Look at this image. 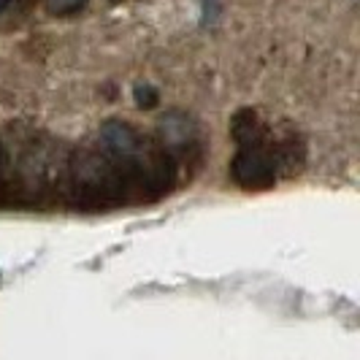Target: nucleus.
<instances>
[{
  "label": "nucleus",
  "instance_id": "nucleus-1",
  "mask_svg": "<svg viewBox=\"0 0 360 360\" xmlns=\"http://www.w3.org/2000/svg\"><path fill=\"white\" fill-rule=\"evenodd\" d=\"M141 158L114 160L95 149H79L65 162L68 203L79 212H108L125 203H139Z\"/></svg>",
  "mask_w": 360,
  "mask_h": 360
},
{
  "label": "nucleus",
  "instance_id": "nucleus-2",
  "mask_svg": "<svg viewBox=\"0 0 360 360\" xmlns=\"http://www.w3.org/2000/svg\"><path fill=\"white\" fill-rule=\"evenodd\" d=\"M54 179V152L46 144H33L19 158L14 181L6 184V200L19 206H33L38 195L49 190Z\"/></svg>",
  "mask_w": 360,
  "mask_h": 360
},
{
  "label": "nucleus",
  "instance_id": "nucleus-3",
  "mask_svg": "<svg viewBox=\"0 0 360 360\" xmlns=\"http://www.w3.org/2000/svg\"><path fill=\"white\" fill-rule=\"evenodd\" d=\"M231 176L241 190H269L276 184V168L263 146H241L231 160Z\"/></svg>",
  "mask_w": 360,
  "mask_h": 360
},
{
  "label": "nucleus",
  "instance_id": "nucleus-4",
  "mask_svg": "<svg viewBox=\"0 0 360 360\" xmlns=\"http://www.w3.org/2000/svg\"><path fill=\"white\" fill-rule=\"evenodd\" d=\"M179 181V162L171 152H158L144 162L141 168V184H139V203H155L174 193Z\"/></svg>",
  "mask_w": 360,
  "mask_h": 360
},
{
  "label": "nucleus",
  "instance_id": "nucleus-5",
  "mask_svg": "<svg viewBox=\"0 0 360 360\" xmlns=\"http://www.w3.org/2000/svg\"><path fill=\"white\" fill-rule=\"evenodd\" d=\"M98 141H101V152L114 158V160H130L139 158L144 152V141L133 127L122 122V120H108L98 130Z\"/></svg>",
  "mask_w": 360,
  "mask_h": 360
},
{
  "label": "nucleus",
  "instance_id": "nucleus-6",
  "mask_svg": "<svg viewBox=\"0 0 360 360\" xmlns=\"http://www.w3.org/2000/svg\"><path fill=\"white\" fill-rule=\"evenodd\" d=\"M158 133H160L162 144L168 146V149H181V152L195 149V125H193V120H190L187 114H181V111L165 114L160 120Z\"/></svg>",
  "mask_w": 360,
  "mask_h": 360
},
{
  "label": "nucleus",
  "instance_id": "nucleus-7",
  "mask_svg": "<svg viewBox=\"0 0 360 360\" xmlns=\"http://www.w3.org/2000/svg\"><path fill=\"white\" fill-rule=\"evenodd\" d=\"M271 155V162H274V168H276V176H279V171L282 174H301V168H304V162H307V146L304 141L298 139V136H285Z\"/></svg>",
  "mask_w": 360,
  "mask_h": 360
},
{
  "label": "nucleus",
  "instance_id": "nucleus-8",
  "mask_svg": "<svg viewBox=\"0 0 360 360\" xmlns=\"http://www.w3.org/2000/svg\"><path fill=\"white\" fill-rule=\"evenodd\" d=\"M231 136L238 146H260L263 144V125L252 108H238L231 120Z\"/></svg>",
  "mask_w": 360,
  "mask_h": 360
},
{
  "label": "nucleus",
  "instance_id": "nucleus-9",
  "mask_svg": "<svg viewBox=\"0 0 360 360\" xmlns=\"http://www.w3.org/2000/svg\"><path fill=\"white\" fill-rule=\"evenodd\" d=\"M87 6V0H46V11L52 17H71L76 11H82Z\"/></svg>",
  "mask_w": 360,
  "mask_h": 360
},
{
  "label": "nucleus",
  "instance_id": "nucleus-10",
  "mask_svg": "<svg viewBox=\"0 0 360 360\" xmlns=\"http://www.w3.org/2000/svg\"><path fill=\"white\" fill-rule=\"evenodd\" d=\"M133 101H136V106L139 108H155L158 103H160V92L155 90L152 84H136Z\"/></svg>",
  "mask_w": 360,
  "mask_h": 360
},
{
  "label": "nucleus",
  "instance_id": "nucleus-11",
  "mask_svg": "<svg viewBox=\"0 0 360 360\" xmlns=\"http://www.w3.org/2000/svg\"><path fill=\"white\" fill-rule=\"evenodd\" d=\"M8 3H11V0H0V14H3L6 8H8Z\"/></svg>",
  "mask_w": 360,
  "mask_h": 360
}]
</instances>
